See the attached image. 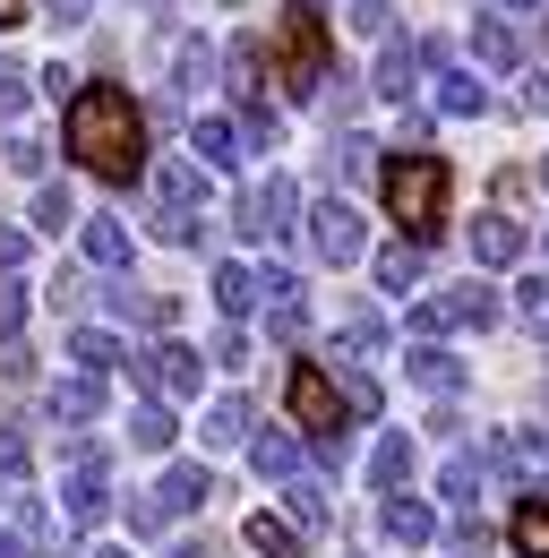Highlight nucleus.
Instances as JSON below:
<instances>
[{
	"label": "nucleus",
	"mask_w": 549,
	"mask_h": 558,
	"mask_svg": "<svg viewBox=\"0 0 549 558\" xmlns=\"http://www.w3.org/2000/svg\"><path fill=\"white\" fill-rule=\"evenodd\" d=\"M69 155L95 181H137L146 172V112L121 86H77V104H69Z\"/></svg>",
	"instance_id": "1"
},
{
	"label": "nucleus",
	"mask_w": 549,
	"mask_h": 558,
	"mask_svg": "<svg viewBox=\"0 0 549 558\" xmlns=\"http://www.w3.org/2000/svg\"><path fill=\"white\" fill-rule=\"evenodd\" d=\"M378 198H387V215L412 232V250L420 241H438L447 232V155H387L378 163Z\"/></svg>",
	"instance_id": "2"
},
{
	"label": "nucleus",
	"mask_w": 549,
	"mask_h": 558,
	"mask_svg": "<svg viewBox=\"0 0 549 558\" xmlns=\"http://www.w3.org/2000/svg\"><path fill=\"white\" fill-rule=\"evenodd\" d=\"M335 61H327V0H283V95H327Z\"/></svg>",
	"instance_id": "3"
},
{
	"label": "nucleus",
	"mask_w": 549,
	"mask_h": 558,
	"mask_svg": "<svg viewBox=\"0 0 549 558\" xmlns=\"http://www.w3.org/2000/svg\"><path fill=\"white\" fill-rule=\"evenodd\" d=\"M283 404H292V421H301L309 438H343V421H352V413H343V387L318 369V361H301V369H292Z\"/></svg>",
	"instance_id": "4"
},
{
	"label": "nucleus",
	"mask_w": 549,
	"mask_h": 558,
	"mask_svg": "<svg viewBox=\"0 0 549 558\" xmlns=\"http://www.w3.org/2000/svg\"><path fill=\"white\" fill-rule=\"evenodd\" d=\"M137 378H146V396H155V404H181V396H198L206 361H198L190 344H172V336H163V344L137 352Z\"/></svg>",
	"instance_id": "5"
},
{
	"label": "nucleus",
	"mask_w": 549,
	"mask_h": 558,
	"mask_svg": "<svg viewBox=\"0 0 549 558\" xmlns=\"http://www.w3.org/2000/svg\"><path fill=\"white\" fill-rule=\"evenodd\" d=\"M241 232H249V241H283V232H292V215H301V190H292V181H283V172H267V181H258V190H241Z\"/></svg>",
	"instance_id": "6"
},
{
	"label": "nucleus",
	"mask_w": 549,
	"mask_h": 558,
	"mask_svg": "<svg viewBox=\"0 0 549 558\" xmlns=\"http://www.w3.org/2000/svg\"><path fill=\"white\" fill-rule=\"evenodd\" d=\"M309 250H318L327 267H352V258L369 250V232H361V215L343 207V198H318V207H309Z\"/></svg>",
	"instance_id": "7"
},
{
	"label": "nucleus",
	"mask_w": 549,
	"mask_h": 558,
	"mask_svg": "<svg viewBox=\"0 0 549 558\" xmlns=\"http://www.w3.org/2000/svg\"><path fill=\"white\" fill-rule=\"evenodd\" d=\"M61 498H69V515H77V524H95V515L112 507V464H103V456H77V464H69V482H61Z\"/></svg>",
	"instance_id": "8"
},
{
	"label": "nucleus",
	"mask_w": 549,
	"mask_h": 558,
	"mask_svg": "<svg viewBox=\"0 0 549 558\" xmlns=\"http://www.w3.org/2000/svg\"><path fill=\"white\" fill-rule=\"evenodd\" d=\"M473 258H480V267H515V258H524V223H515L507 207H489L473 223Z\"/></svg>",
	"instance_id": "9"
},
{
	"label": "nucleus",
	"mask_w": 549,
	"mask_h": 558,
	"mask_svg": "<svg viewBox=\"0 0 549 558\" xmlns=\"http://www.w3.org/2000/svg\"><path fill=\"white\" fill-rule=\"evenodd\" d=\"M103 310H112V318H137V327H172V292H137L130 276L103 283Z\"/></svg>",
	"instance_id": "10"
},
{
	"label": "nucleus",
	"mask_w": 549,
	"mask_h": 558,
	"mask_svg": "<svg viewBox=\"0 0 549 558\" xmlns=\"http://www.w3.org/2000/svg\"><path fill=\"white\" fill-rule=\"evenodd\" d=\"M378 524H387V542H404V550H429V542H438V515H429L420 498H404V489L378 507Z\"/></svg>",
	"instance_id": "11"
},
{
	"label": "nucleus",
	"mask_w": 549,
	"mask_h": 558,
	"mask_svg": "<svg viewBox=\"0 0 549 558\" xmlns=\"http://www.w3.org/2000/svg\"><path fill=\"white\" fill-rule=\"evenodd\" d=\"M190 146H198V163H215V172H232V163H241V121H223V112H206L198 130H190Z\"/></svg>",
	"instance_id": "12"
},
{
	"label": "nucleus",
	"mask_w": 549,
	"mask_h": 558,
	"mask_svg": "<svg viewBox=\"0 0 549 558\" xmlns=\"http://www.w3.org/2000/svg\"><path fill=\"white\" fill-rule=\"evenodd\" d=\"M77 250H86V267H103V276H121V267H130V232H121L112 215H95V223L77 232Z\"/></svg>",
	"instance_id": "13"
},
{
	"label": "nucleus",
	"mask_w": 549,
	"mask_h": 558,
	"mask_svg": "<svg viewBox=\"0 0 549 558\" xmlns=\"http://www.w3.org/2000/svg\"><path fill=\"white\" fill-rule=\"evenodd\" d=\"M473 61L480 70H515V61H524V35H515L507 17H480L473 26Z\"/></svg>",
	"instance_id": "14"
},
{
	"label": "nucleus",
	"mask_w": 549,
	"mask_h": 558,
	"mask_svg": "<svg viewBox=\"0 0 549 558\" xmlns=\"http://www.w3.org/2000/svg\"><path fill=\"white\" fill-rule=\"evenodd\" d=\"M369 482L387 489V498H395V489L412 482V438H404V429H387V438L369 447Z\"/></svg>",
	"instance_id": "15"
},
{
	"label": "nucleus",
	"mask_w": 549,
	"mask_h": 558,
	"mask_svg": "<svg viewBox=\"0 0 549 558\" xmlns=\"http://www.w3.org/2000/svg\"><path fill=\"white\" fill-rule=\"evenodd\" d=\"M95 413H103V378H69V387H52V421H61V429H86Z\"/></svg>",
	"instance_id": "16"
},
{
	"label": "nucleus",
	"mask_w": 549,
	"mask_h": 558,
	"mask_svg": "<svg viewBox=\"0 0 549 558\" xmlns=\"http://www.w3.org/2000/svg\"><path fill=\"white\" fill-rule=\"evenodd\" d=\"M155 498H163V515H190V507H206V498H215V482H206L198 464H172V473L155 482Z\"/></svg>",
	"instance_id": "17"
},
{
	"label": "nucleus",
	"mask_w": 549,
	"mask_h": 558,
	"mask_svg": "<svg viewBox=\"0 0 549 558\" xmlns=\"http://www.w3.org/2000/svg\"><path fill=\"white\" fill-rule=\"evenodd\" d=\"M215 301H223V327H232L241 310H258V301H267V292H258V267H232V258H223V267H215Z\"/></svg>",
	"instance_id": "18"
},
{
	"label": "nucleus",
	"mask_w": 549,
	"mask_h": 558,
	"mask_svg": "<svg viewBox=\"0 0 549 558\" xmlns=\"http://www.w3.org/2000/svg\"><path fill=\"white\" fill-rule=\"evenodd\" d=\"M249 464H258L267 482H301V438H283V429L249 438Z\"/></svg>",
	"instance_id": "19"
},
{
	"label": "nucleus",
	"mask_w": 549,
	"mask_h": 558,
	"mask_svg": "<svg viewBox=\"0 0 549 558\" xmlns=\"http://www.w3.org/2000/svg\"><path fill=\"white\" fill-rule=\"evenodd\" d=\"M412 77H420V44H387V52H378V95H387V104H404Z\"/></svg>",
	"instance_id": "20"
},
{
	"label": "nucleus",
	"mask_w": 549,
	"mask_h": 558,
	"mask_svg": "<svg viewBox=\"0 0 549 558\" xmlns=\"http://www.w3.org/2000/svg\"><path fill=\"white\" fill-rule=\"evenodd\" d=\"M369 276H378V292H412V283H420V250H412V241H387V250L369 258Z\"/></svg>",
	"instance_id": "21"
},
{
	"label": "nucleus",
	"mask_w": 549,
	"mask_h": 558,
	"mask_svg": "<svg viewBox=\"0 0 549 558\" xmlns=\"http://www.w3.org/2000/svg\"><path fill=\"white\" fill-rule=\"evenodd\" d=\"M249 550L258 558H301L309 542H301V524H283V515H249Z\"/></svg>",
	"instance_id": "22"
},
{
	"label": "nucleus",
	"mask_w": 549,
	"mask_h": 558,
	"mask_svg": "<svg viewBox=\"0 0 549 558\" xmlns=\"http://www.w3.org/2000/svg\"><path fill=\"white\" fill-rule=\"evenodd\" d=\"M412 378H420L429 396H455V387H464V361H447L438 344H412Z\"/></svg>",
	"instance_id": "23"
},
{
	"label": "nucleus",
	"mask_w": 549,
	"mask_h": 558,
	"mask_svg": "<svg viewBox=\"0 0 549 558\" xmlns=\"http://www.w3.org/2000/svg\"><path fill=\"white\" fill-rule=\"evenodd\" d=\"M438 301H447L455 327H489V318H498V292H489V283H455V292H438Z\"/></svg>",
	"instance_id": "24"
},
{
	"label": "nucleus",
	"mask_w": 549,
	"mask_h": 558,
	"mask_svg": "<svg viewBox=\"0 0 549 558\" xmlns=\"http://www.w3.org/2000/svg\"><path fill=\"white\" fill-rule=\"evenodd\" d=\"M223 70H232V95H241V104H249V95H258V86H267V52H258V44H249V35H241V44H232V52H223Z\"/></svg>",
	"instance_id": "25"
},
{
	"label": "nucleus",
	"mask_w": 549,
	"mask_h": 558,
	"mask_svg": "<svg viewBox=\"0 0 549 558\" xmlns=\"http://www.w3.org/2000/svg\"><path fill=\"white\" fill-rule=\"evenodd\" d=\"M489 104V86L473 70H438V112H480Z\"/></svg>",
	"instance_id": "26"
},
{
	"label": "nucleus",
	"mask_w": 549,
	"mask_h": 558,
	"mask_svg": "<svg viewBox=\"0 0 549 558\" xmlns=\"http://www.w3.org/2000/svg\"><path fill=\"white\" fill-rule=\"evenodd\" d=\"M343 17H352V35H361V44H378V52L395 44V9H387V0H352Z\"/></svg>",
	"instance_id": "27"
},
{
	"label": "nucleus",
	"mask_w": 549,
	"mask_h": 558,
	"mask_svg": "<svg viewBox=\"0 0 549 558\" xmlns=\"http://www.w3.org/2000/svg\"><path fill=\"white\" fill-rule=\"evenodd\" d=\"M130 447L163 456V447H172V404H137V413H130Z\"/></svg>",
	"instance_id": "28"
},
{
	"label": "nucleus",
	"mask_w": 549,
	"mask_h": 558,
	"mask_svg": "<svg viewBox=\"0 0 549 558\" xmlns=\"http://www.w3.org/2000/svg\"><path fill=\"white\" fill-rule=\"evenodd\" d=\"M515 550L549 558V498H524V507H515Z\"/></svg>",
	"instance_id": "29"
},
{
	"label": "nucleus",
	"mask_w": 549,
	"mask_h": 558,
	"mask_svg": "<svg viewBox=\"0 0 549 558\" xmlns=\"http://www.w3.org/2000/svg\"><path fill=\"white\" fill-rule=\"evenodd\" d=\"M241 438H249V404H241V396H223V404L206 413V447H241Z\"/></svg>",
	"instance_id": "30"
},
{
	"label": "nucleus",
	"mask_w": 549,
	"mask_h": 558,
	"mask_svg": "<svg viewBox=\"0 0 549 558\" xmlns=\"http://www.w3.org/2000/svg\"><path fill=\"white\" fill-rule=\"evenodd\" d=\"M69 361H86V378H103V369L121 361V344H112L103 327H77V336H69Z\"/></svg>",
	"instance_id": "31"
},
{
	"label": "nucleus",
	"mask_w": 549,
	"mask_h": 558,
	"mask_svg": "<svg viewBox=\"0 0 549 558\" xmlns=\"http://www.w3.org/2000/svg\"><path fill=\"white\" fill-rule=\"evenodd\" d=\"M206 77H215V52H206L198 35H190V44H181V52H172V86H181V95H198Z\"/></svg>",
	"instance_id": "32"
},
{
	"label": "nucleus",
	"mask_w": 549,
	"mask_h": 558,
	"mask_svg": "<svg viewBox=\"0 0 549 558\" xmlns=\"http://www.w3.org/2000/svg\"><path fill=\"white\" fill-rule=\"evenodd\" d=\"M438 489H447V507H473V498H480V464H473V456H455V464L438 473Z\"/></svg>",
	"instance_id": "33"
},
{
	"label": "nucleus",
	"mask_w": 549,
	"mask_h": 558,
	"mask_svg": "<svg viewBox=\"0 0 549 558\" xmlns=\"http://www.w3.org/2000/svg\"><path fill=\"white\" fill-rule=\"evenodd\" d=\"M292 524H301V533L327 524V489H318V482H292Z\"/></svg>",
	"instance_id": "34"
},
{
	"label": "nucleus",
	"mask_w": 549,
	"mask_h": 558,
	"mask_svg": "<svg viewBox=\"0 0 549 558\" xmlns=\"http://www.w3.org/2000/svg\"><path fill=\"white\" fill-rule=\"evenodd\" d=\"M369 155H378L369 138H335V146H327V172H343V181H352V172H369Z\"/></svg>",
	"instance_id": "35"
},
{
	"label": "nucleus",
	"mask_w": 549,
	"mask_h": 558,
	"mask_svg": "<svg viewBox=\"0 0 549 558\" xmlns=\"http://www.w3.org/2000/svg\"><path fill=\"white\" fill-rule=\"evenodd\" d=\"M301 327H309L301 301H274V310H267V336H274V344H301Z\"/></svg>",
	"instance_id": "36"
},
{
	"label": "nucleus",
	"mask_w": 549,
	"mask_h": 558,
	"mask_svg": "<svg viewBox=\"0 0 549 558\" xmlns=\"http://www.w3.org/2000/svg\"><path fill=\"white\" fill-rule=\"evenodd\" d=\"M163 524H172V515H163V498H155V489H137V498H130V533H146V542H155Z\"/></svg>",
	"instance_id": "37"
},
{
	"label": "nucleus",
	"mask_w": 549,
	"mask_h": 558,
	"mask_svg": "<svg viewBox=\"0 0 549 558\" xmlns=\"http://www.w3.org/2000/svg\"><path fill=\"white\" fill-rule=\"evenodd\" d=\"M343 413H378V378L369 369H343Z\"/></svg>",
	"instance_id": "38"
},
{
	"label": "nucleus",
	"mask_w": 549,
	"mask_h": 558,
	"mask_svg": "<svg viewBox=\"0 0 549 558\" xmlns=\"http://www.w3.org/2000/svg\"><path fill=\"white\" fill-rule=\"evenodd\" d=\"M35 104V86H26V70H0V121H17Z\"/></svg>",
	"instance_id": "39"
},
{
	"label": "nucleus",
	"mask_w": 549,
	"mask_h": 558,
	"mask_svg": "<svg viewBox=\"0 0 549 558\" xmlns=\"http://www.w3.org/2000/svg\"><path fill=\"white\" fill-rule=\"evenodd\" d=\"M35 223H44V232H61V223H69V190L44 181V190H35Z\"/></svg>",
	"instance_id": "40"
},
{
	"label": "nucleus",
	"mask_w": 549,
	"mask_h": 558,
	"mask_svg": "<svg viewBox=\"0 0 549 558\" xmlns=\"http://www.w3.org/2000/svg\"><path fill=\"white\" fill-rule=\"evenodd\" d=\"M0 336H26V283H0Z\"/></svg>",
	"instance_id": "41"
},
{
	"label": "nucleus",
	"mask_w": 549,
	"mask_h": 558,
	"mask_svg": "<svg viewBox=\"0 0 549 558\" xmlns=\"http://www.w3.org/2000/svg\"><path fill=\"white\" fill-rule=\"evenodd\" d=\"M9 172H26V181L44 172V146H35V130H17V138H9Z\"/></svg>",
	"instance_id": "42"
},
{
	"label": "nucleus",
	"mask_w": 549,
	"mask_h": 558,
	"mask_svg": "<svg viewBox=\"0 0 549 558\" xmlns=\"http://www.w3.org/2000/svg\"><path fill=\"white\" fill-rule=\"evenodd\" d=\"M0 473H26V429L0 421Z\"/></svg>",
	"instance_id": "43"
},
{
	"label": "nucleus",
	"mask_w": 549,
	"mask_h": 558,
	"mask_svg": "<svg viewBox=\"0 0 549 558\" xmlns=\"http://www.w3.org/2000/svg\"><path fill=\"white\" fill-rule=\"evenodd\" d=\"M215 361H232V369H241V361H249V336H241V327H223V336H215Z\"/></svg>",
	"instance_id": "44"
},
{
	"label": "nucleus",
	"mask_w": 549,
	"mask_h": 558,
	"mask_svg": "<svg viewBox=\"0 0 549 558\" xmlns=\"http://www.w3.org/2000/svg\"><path fill=\"white\" fill-rule=\"evenodd\" d=\"M515 301H524V310L541 318V310H549V276H524V283H515Z\"/></svg>",
	"instance_id": "45"
},
{
	"label": "nucleus",
	"mask_w": 549,
	"mask_h": 558,
	"mask_svg": "<svg viewBox=\"0 0 549 558\" xmlns=\"http://www.w3.org/2000/svg\"><path fill=\"white\" fill-rule=\"evenodd\" d=\"M0 267H26V232L17 223H0Z\"/></svg>",
	"instance_id": "46"
},
{
	"label": "nucleus",
	"mask_w": 549,
	"mask_h": 558,
	"mask_svg": "<svg viewBox=\"0 0 549 558\" xmlns=\"http://www.w3.org/2000/svg\"><path fill=\"white\" fill-rule=\"evenodd\" d=\"M524 112H549V70L524 77Z\"/></svg>",
	"instance_id": "47"
},
{
	"label": "nucleus",
	"mask_w": 549,
	"mask_h": 558,
	"mask_svg": "<svg viewBox=\"0 0 549 558\" xmlns=\"http://www.w3.org/2000/svg\"><path fill=\"white\" fill-rule=\"evenodd\" d=\"M163 558H215V550H206V542H181V550H163Z\"/></svg>",
	"instance_id": "48"
},
{
	"label": "nucleus",
	"mask_w": 549,
	"mask_h": 558,
	"mask_svg": "<svg viewBox=\"0 0 549 558\" xmlns=\"http://www.w3.org/2000/svg\"><path fill=\"white\" fill-rule=\"evenodd\" d=\"M17 17H26V0H0V26H17Z\"/></svg>",
	"instance_id": "49"
},
{
	"label": "nucleus",
	"mask_w": 549,
	"mask_h": 558,
	"mask_svg": "<svg viewBox=\"0 0 549 558\" xmlns=\"http://www.w3.org/2000/svg\"><path fill=\"white\" fill-rule=\"evenodd\" d=\"M52 9H61V17H86V9H95V0H52Z\"/></svg>",
	"instance_id": "50"
},
{
	"label": "nucleus",
	"mask_w": 549,
	"mask_h": 558,
	"mask_svg": "<svg viewBox=\"0 0 549 558\" xmlns=\"http://www.w3.org/2000/svg\"><path fill=\"white\" fill-rule=\"evenodd\" d=\"M498 9H533V0H498Z\"/></svg>",
	"instance_id": "51"
},
{
	"label": "nucleus",
	"mask_w": 549,
	"mask_h": 558,
	"mask_svg": "<svg viewBox=\"0 0 549 558\" xmlns=\"http://www.w3.org/2000/svg\"><path fill=\"white\" fill-rule=\"evenodd\" d=\"M95 558H130V550H95Z\"/></svg>",
	"instance_id": "52"
},
{
	"label": "nucleus",
	"mask_w": 549,
	"mask_h": 558,
	"mask_svg": "<svg viewBox=\"0 0 549 558\" xmlns=\"http://www.w3.org/2000/svg\"><path fill=\"white\" fill-rule=\"evenodd\" d=\"M137 9H163V0H137Z\"/></svg>",
	"instance_id": "53"
},
{
	"label": "nucleus",
	"mask_w": 549,
	"mask_h": 558,
	"mask_svg": "<svg viewBox=\"0 0 549 558\" xmlns=\"http://www.w3.org/2000/svg\"><path fill=\"white\" fill-rule=\"evenodd\" d=\"M541 336H549V310H541Z\"/></svg>",
	"instance_id": "54"
},
{
	"label": "nucleus",
	"mask_w": 549,
	"mask_h": 558,
	"mask_svg": "<svg viewBox=\"0 0 549 558\" xmlns=\"http://www.w3.org/2000/svg\"><path fill=\"white\" fill-rule=\"evenodd\" d=\"M223 9H241V0H223Z\"/></svg>",
	"instance_id": "55"
},
{
	"label": "nucleus",
	"mask_w": 549,
	"mask_h": 558,
	"mask_svg": "<svg viewBox=\"0 0 549 558\" xmlns=\"http://www.w3.org/2000/svg\"><path fill=\"white\" fill-rule=\"evenodd\" d=\"M541 181H549V163H541Z\"/></svg>",
	"instance_id": "56"
}]
</instances>
